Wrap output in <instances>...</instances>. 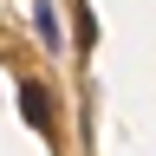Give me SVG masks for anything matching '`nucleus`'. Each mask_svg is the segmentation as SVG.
<instances>
[{
    "label": "nucleus",
    "instance_id": "f03ea898",
    "mask_svg": "<svg viewBox=\"0 0 156 156\" xmlns=\"http://www.w3.org/2000/svg\"><path fill=\"white\" fill-rule=\"evenodd\" d=\"M33 26H39V46H58V20H52V7H39Z\"/></svg>",
    "mask_w": 156,
    "mask_h": 156
},
{
    "label": "nucleus",
    "instance_id": "f257e3e1",
    "mask_svg": "<svg viewBox=\"0 0 156 156\" xmlns=\"http://www.w3.org/2000/svg\"><path fill=\"white\" fill-rule=\"evenodd\" d=\"M20 104H26V117H33L39 130L52 124V111H46V91H39V85H26V98H20Z\"/></svg>",
    "mask_w": 156,
    "mask_h": 156
}]
</instances>
